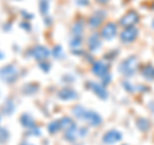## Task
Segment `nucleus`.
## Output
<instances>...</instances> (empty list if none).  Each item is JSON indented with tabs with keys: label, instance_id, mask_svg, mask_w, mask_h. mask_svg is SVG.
Returning <instances> with one entry per match:
<instances>
[{
	"label": "nucleus",
	"instance_id": "obj_1",
	"mask_svg": "<svg viewBox=\"0 0 154 145\" xmlns=\"http://www.w3.org/2000/svg\"><path fill=\"white\" fill-rule=\"evenodd\" d=\"M18 77V69L16 66L13 64H7L0 68V79L7 84H12L17 80Z\"/></svg>",
	"mask_w": 154,
	"mask_h": 145
},
{
	"label": "nucleus",
	"instance_id": "obj_2",
	"mask_svg": "<svg viewBox=\"0 0 154 145\" xmlns=\"http://www.w3.org/2000/svg\"><path fill=\"white\" fill-rule=\"evenodd\" d=\"M136 67H137V58L132 55L122 62L121 66H119V71L125 76H132L135 73V71H136Z\"/></svg>",
	"mask_w": 154,
	"mask_h": 145
},
{
	"label": "nucleus",
	"instance_id": "obj_3",
	"mask_svg": "<svg viewBox=\"0 0 154 145\" xmlns=\"http://www.w3.org/2000/svg\"><path fill=\"white\" fill-rule=\"evenodd\" d=\"M139 19H140L139 14H137L136 12L131 11V12L126 13L121 19H119V25L123 26V27H126V28H127V27H134V26L139 22Z\"/></svg>",
	"mask_w": 154,
	"mask_h": 145
},
{
	"label": "nucleus",
	"instance_id": "obj_4",
	"mask_svg": "<svg viewBox=\"0 0 154 145\" xmlns=\"http://www.w3.org/2000/svg\"><path fill=\"white\" fill-rule=\"evenodd\" d=\"M91 69H93V73L95 76L100 77L102 80L104 79L105 76L109 75V66L107 63H104V62H102V60L94 62V64H93V67H91Z\"/></svg>",
	"mask_w": 154,
	"mask_h": 145
},
{
	"label": "nucleus",
	"instance_id": "obj_5",
	"mask_svg": "<svg viewBox=\"0 0 154 145\" xmlns=\"http://www.w3.org/2000/svg\"><path fill=\"white\" fill-rule=\"evenodd\" d=\"M139 35V30L135 27H127L125 28V30L121 32V35H119V37H121L122 42H126V44H128V42H132Z\"/></svg>",
	"mask_w": 154,
	"mask_h": 145
},
{
	"label": "nucleus",
	"instance_id": "obj_6",
	"mask_svg": "<svg viewBox=\"0 0 154 145\" xmlns=\"http://www.w3.org/2000/svg\"><path fill=\"white\" fill-rule=\"evenodd\" d=\"M82 119L88 121L91 126H99V125L102 123V117L99 116V113L94 112V110H86L85 109L84 116H82Z\"/></svg>",
	"mask_w": 154,
	"mask_h": 145
},
{
	"label": "nucleus",
	"instance_id": "obj_7",
	"mask_svg": "<svg viewBox=\"0 0 154 145\" xmlns=\"http://www.w3.org/2000/svg\"><path fill=\"white\" fill-rule=\"evenodd\" d=\"M50 54H51L50 50L48 49V48L42 46V45L35 46V48L32 49V51H31V55L35 58V59H37V60H44V59H46V58L49 57Z\"/></svg>",
	"mask_w": 154,
	"mask_h": 145
},
{
	"label": "nucleus",
	"instance_id": "obj_8",
	"mask_svg": "<svg viewBox=\"0 0 154 145\" xmlns=\"http://www.w3.org/2000/svg\"><path fill=\"white\" fill-rule=\"evenodd\" d=\"M100 35H102L104 40H112V39L116 37V35H117V26H116L114 23H107V25L103 27Z\"/></svg>",
	"mask_w": 154,
	"mask_h": 145
},
{
	"label": "nucleus",
	"instance_id": "obj_9",
	"mask_svg": "<svg viewBox=\"0 0 154 145\" xmlns=\"http://www.w3.org/2000/svg\"><path fill=\"white\" fill-rule=\"evenodd\" d=\"M88 88L93 90L94 93H95V95H98L100 99H107L108 98V93H107V90H105L104 85L96 84V82H89Z\"/></svg>",
	"mask_w": 154,
	"mask_h": 145
},
{
	"label": "nucleus",
	"instance_id": "obj_10",
	"mask_svg": "<svg viewBox=\"0 0 154 145\" xmlns=\"http://www.w3.org/2000/svg\"><path fill=\"white\" fill-rule=\"evenodd\" d=\"M122 139V135L119 131H116V130H110V131H107L103 137V141L105 144H114L119 141Z\"/></svg>",
	"mask_w": 154,
	"mask_h": 145
},
{
	"label": "nucleus",
	"instance_id": "obj_11",
	"mask_svg": "<svg viewBox=\"0 0 154 145\" xmlns=\"http://www.w3.org/2000/svg\"><path fill=\"white\" fill-rule=\"evenodd\" d=\"M104 17H105L104 11H96L93 16L89 18V26L90 27H98L100 23H102Z\"/></svg>",
	"mask_w": 154,
	"mask_h": 145
},
{
	"label": "nucleus",
	"instance_id": "obj_12",
	"mask_svg": "<svg viewBox=\"0 0 154 145\" xmlns=\"http://www.w3.org/2000/svg\"><path fill=\"white\" fill-rule=\"evenodd\" d=\"M58 98L62 99V100H73V99L77 98V93L73 89L64 88V89H62L59 93H58Z\"/></svg>",
	"mask_w": 154,
	"mask_h": 145
},
{
	"label": "nucleus",
	"instance_id": "obj_13",
	"mask_svg": "<svg viewBox=\"0 0 154 145\" xmlns=\"http://www.w3.org/2000/svg\"><path fill=\"white\" fill-rule=\"evenodd\" d=\"M100 37H99V33H93L90 37H89V40H88V46H89V49L91 51H95V50H98L99 48H100Z\"/></svg>",
	"mask_w": 154,
	"mask_h": 145
},
{
	"label": "nucleus",
	"instance_id": "obj_14",
	"mask_svg": "<svg viewBox=\"0 0 154 145\" xmlns=\"http://www.w3.org/2000/svg\"><path fill=\"white\" fill-rule=\"evenodd\" d=\"M21 123H22V126H25L27 128H33L36 126V125H35V119H33L32 116L28 114V113H25V114L21 116Z\"/></svg>",
	"mask_w": 154,
	"mask_h": 145
},
{
	"label": "nucleus",
	"instance_id": "obj_15",
	"mask_svg": "<svg viewBox=\"0 0 154 145\" xmlns=\"http://www.w3.org/2000/svg\"><path fill=\"white\" fill-rule=\"evenodd\" d=\"M77 135H79V128H77V126L73 123L69 128H67L66 130V139L67 140H69V141H73V140L77 137Z\"/></svg>",
	"mask_w": 154,
	"mask_h": 145
},
{
	"label": "nucleus",
	"instance_id": "obj_16",
	"mask_svg": "<svg viewBox=\"0 0 154 145\" xmlns=\"http://www.w3.org/2000/svg\"><path fill=\"white\" fill-rule=\"evenodd\" d=\"M141 75L146 80H154V67L152 64H146L141 68Z\"/></svg>",
	"mask_w": 154,
	"mask_h": 145
},
{
	"label": "nucleus",
	"instance_id": "obj_17",
	"mask_svg": "<svg viewBox=\"0 0 154 145\" xmlns=\"http://www.w3.org/2000/svg\"><path fill=\"white\" fill-rule=\"evenodd\" d=\"M84 32V25L82 22H76L73 26H72V35L76 36V37H81Z\"/></svg>",
	"mask_w": 154,
	"mask_h": 145
},
{
	"label": "nucleus",
	"instance_id": "obj_18",
	"mask_svg": "<svg viewBox=\"0 0 154 145\" xmlns=\"http://www.w3.org/2000/svg\"><path fill=\"white\" fill-rule=\"evenodd\" d=\"M14 109H16V105H14V103H13L12 99H8L5 103H4V105H3L4 113L8 114V116H11V114L14 112Z\"/></svg>",
	"mask_w": 154,
	"mask_h": 145
},
{
	"label": "nucleus",
	"instance_id": "obj_19",
	"mask_svg": "<svg viewBox=\"0 0 154 145\" xmlns=\"http://www.w3.org/2000/svg\"><path fill=\"white\" fill-rule=\"evenodd\" d=\"M62 128L60 126V121H53V122H50L49 125H48V131H49L50 134H55L57 131H59V130Z\"/></svg>",
	"mask_w": 154,
	"mask_h": 145
},
{
	"label": "nucleus",
	"instance_id": "obj_20",
	"mask_svg": "<svg viewBox=\"0 0 154 145\" xmlns=\"http://www.w3.org/2000/svg\"><path fill=\"white\" fill-rule=\"evenodd\" d=\"M38 8H40L41 14H44V16H48V13H49V0H40Z\"/></svg>",
	"mask_w": 154,
	"mask_h": 145
},
{
	"label": "nucleus",
	"instance_id": "obj_21",
	"mask_svg": "<svg viewBox=\"0 0 154 145\" xmlns=\"http://www.w3.org/2000/svg\"><path fill=\"white\" fill-rule=\"evenodd\" d=\"M38 89V86L35 85V84H28L26 85L25 88H23V93L27 94V95H32V94H35V91Z\"/></svg>",
	"mask_w": 154,
	"mask_h": 145
},
{
	"label": "nucleus",
	"instance_id": "obj_22",
	"mask_svg": "<svg viewBox=\"0 0 154 145\" xmlns=\"http://www.w3.org/2000/svg\"><path fill=\"white\" fill-rule=\"evenodd\" d=\"M84 112H85V108L81 107V105H77V107H73L72 109V113L75 114V117L82 119V116H84Z\"/></svg>",
	"mask_w": 154,
	"mask_h": 145
},
{
	"label": "nucleus",
	"instance_id": "obj_23",
	"mask_svg": "<svg viewBox=\"0 0 154 145\" xmlns=\"http://www.w3.org/2000/svg\"><path fill=\"white\" fill-rule=\"evenodd\" d=\"M60 126L62 128H69L72 125H73V122H72V119L69 117H63V118H60Z\"/></svg>",
	"mask_w": 154,
	"mask_h": 145
},
{
	"label": "nucleus",
	"instance_id": "obj_24",
	"mask_svg": "<svg viewBox=\"0 0 154 145\" xmlns=\"http://www.w3.org/2000/svg\"><path fill=\"white\" fill-rule=\"evenodd\" d=\"M137 127L140 128V130H143V131H145V130H148L149 128V122L146 119H144V118H140L137 121Z\"/></svg>",
	"mask_w": 154,
	"mask_h": 145
},
{
	"label": "nucleus",
	"instance_id": "obj_25",
	"mask_svg": "<svg viewBox=\"0 0 154 145\" xmlns=\"http://www.w3.org/2000/svg\"><path fill=\"white\" fill-rule=\"evenodd\" d=\"M9 137V132H8V130L5 128H0V144L2 143H5Z\"/></svg>",
	"mask_w": 154,
	"mask_h": 145
},
{
	"label": "nucleus",
	"instance_id": "obj_26",
	"mask_svg": "<svg viewBox=\"0 0 154 145\" xmlns=\"http://www.w3.org/2000/svg\"><path fill=\"white\" fill-rule=\"evenodd\" d=\"M53 55H54L55 58H62L64 55L63 54V49H62L60 45H58V46H55L54 49H53Z\"/></svg>",
	"mask_w": 154,
	"mask_h": 145
},
{
	"label": "nucleus",
	"instance_id": "obj_27",
	"mask_svg": "<svg viewBox=\"0 0 154 145\" xmlns=\"http://www.w3.org/2000/svg\"><path fill=\"white\" fill-rule=\"evenodd\" d=\"M71 48H79L81 46V37H76L73 36L72 37V40H71Z\"/></svg>",
	"mask_w": 154,
	"mask_h": 145
},
{
	"label": "nucleus",
	"instance_id": "obj_28",
	"mask_svg": "<svg viewBox=\"0 0 154 145\" xmlns=\"http://www.w3.org/2000/svg\"><path fill=\"white\" fill-rule=\"evenodd\" d=\"M28 135H32V136H40L41 135V128L40 127H33V128H30V132Z\"/></svg>",
	"mask_w": 154,
	"mask_h": 145
},
{
	"label": "nucleus",
	"instance_id": "obj_29",
	"mask_svg": "<svg viewBox=\"0 0 154 145\" xmlns=\"http://www.w3.org/2000/svg\"><path fill=\"white\" fill-rule=\"evenodd\" d=\"M38 66H40V68L44 71V72H48V71L50 69V64L48 63V62H41V63L38 64Z\"/></svg>",
	"mask_w": 154,
	"mask_h": 145
},
{
	"label": "nucleus",
	"instance_id": "obj_30",
	"mask_svg": "<svg viewBox=\"0 0 154 145\" xmlns=\"http://www.w3.org/2000/svg\"><path fill=\"white\" fill-rule=\"evenodd\" d=\"M77 4H79V5H88L89 0H77Z\"/></svg>",
	"mask_w": 154,
	"mask_h": 145
},
{
	"label": "nucleus",
	"instance_id": "obj_31",
	"mask_svg": "<svg viewBox=\"0 0 154 145\" xmlns=\"http://www.w3.org/2000/svg\"><path fill=\"white\" fill-rule=\"evenodd\" d=\"M86 132H88V128H81L80 132H79V135H80V136H85Z\"/></svg>",
	"mask_w": 154,
	"mask_h": 145
},
{
	"label": "nucleus",
	"instance_id": "obj_32",
	"mask_svg": "<svg viewBox=\"0 0 154 145\" xmlns=\"http://www.w3.org/2000/svg\"><path fill=\"white\" fill-rule=\"evenodd\" d=\"M22 27H23V28H27V30H30V28H31L28 23H26V25H25V23H22Z\"/></svg>",
	"mask_w": 154,
	"mask_h": 145
},
{
	"label": "nucleus",
	"instance_id": "obj_33",
	"mask_svg": "<svg viewBox=\"0 0 154 145\" xmlns=\"http://www.w3.org/2000/svg\"><path fill=\"white\" fill-rule=\"evenodd\" d=\"M98 3H100V4H105V3H108L109 0H96Z\"/></svg>",
	"mask_w": 154,
	"mask_h": 145
},
{
	"label": "nucleus",
	"instance_id": "obj_34",
	"mask_svg": "<svg viewBox=\"0 0 154 145\" xmlns=\"http://www.w3.org/2000/svg\"><path fill=\"white\" fill-rule=\"evenodd\" d=\"M22 145H33V144H30V143H23Z\"/></svg>",
	"mask_w": 154,
	"mask_h": 145
},
{
	"label": "nucleus",
	"instance_id": "obj_35",
	"mask_svg": "<svg viewBox=\"0 0 154 145\" xmlns=\"http://www.w3.org/2000/svg\"><path fill=\"white\" fill-rule=\"evenodd\" d=\"M0 121H2V116H0Z\"/></svg>",
	"mask_w": 154,
	"mask_h": 145
}]
</instances>
